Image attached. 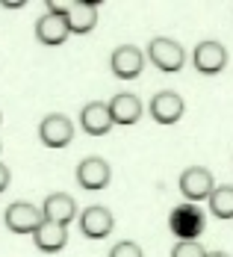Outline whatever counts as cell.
I'll list each match as a JSON object with an SVG mask.
<instances>
[{"label":"cell","instance_id":"1","mask_svg":"<svg viewBox=\"0 0 233 257\" xmlns=\"http://www.w3.org/2000/svg\"><path fill=\"white\" fill-rule=\"evenodd\" d=\"M145 59L154 62L162 74H174V71H180L183 65H186V51H183L180 42L165 39V36H156V39H151V45H148Z\"/></svg>","mask_w":233,"mask_h":257},{"label":"cell","instance_id":"2","mask_svg":"<svg viewBox=\"0 0 233 257\" xmlns=\"http://www.w3.org/2000/svg\"><path fill=\"white\" fill-rule=\"evenodd\" d=\"M71 36V30H68V21H65V9L59 6V3H48V12L36 21V39L42 42V45H62L65 39Z\"/></svg>","mask_w":233,"mask_h":257},{"label":"cell","instance_id":"3","mask_svg":"<svg viewBox=\"0 0 233 257\" xmlns=\"http://www.w3.org/2000/svg\"><path fill=\"white\" fill-rule=\"evenodd\" d=\"M3 222L12 233H36L42 228V207L30 204V201H12L3 213Z\"/></svg>","mask_w":233,"mask_h":257},{"label":"cell","instance_id":"4","mask_svg":"<svg viewBox=\"0 0 233 257\" xmlns=\"http://www.w3.org/2000/svg\"><path fill=\"white\" fill-rule=\"evenodd\" d=\"M39 139L48 148H65L74 139V121L68 115H62V112H51L39 124Z\"/></svg>","mask_w":233,"mask_h":257},{"label":"cell","instance_id":"5","mask_svg":"<svg viewBox=\"0 0 233 257\" xmlns=\"http://www.w3.org/2000/svg\"><path fill=\"white\" fill-rule=\"evenodd\" d=\"M212 189H215V183H212V172L204 169V166H189V169L180 175V192H183V198H186L189 204L209 198Z\"/></svg>","mask_w":233,"mask_h":257},{"label":"cell","instance_id":"6","mask_svg":"<svg viewBox=\"0 0 233 257\" xmlns=\"http://www.w3.org/2000/svg\"><path fill=\"white\" fill-rule=\"evenodd\" d=\"M145 53L139 51L136 45H121L115 48L112 56H109V68L118 80H136L142 71H145Z\"/></svg>","mask_w":233,"mask_h":257},{"label":"cell","instance_id":"7","mask_svg":"<svg viewBox=\"0 0 233 257\" xmlns=\"http://www.w3.org/2000/svg\"><path fill=\"white\" fill-rule=\"evenodd\" d=\"M112 180V169L104 157H86L77 166V183L89 192H101Z\"/></svg>","mask_w":233,"mask_h":257},{"label":"cell","instance_id":"8","mask_svg":"<svg viewBox=\"0 0 233 257\" xmlns=\"http://www.w3.org/2000/svg\"><path fill=\"white\" fill-rule=\"evenodd\" d=\"M192 65L201 71V74H221L224 71V65H227V51H224V45L221 42H201L195 51H192Z\"/></svg>","mask_w":233,"mask_h":257},{"label":"cell","instance_id":"9","mask_svg":"<svg viewBox=\"0 0 233 257\" xmlns=\"http://www.w3.org/2000/svg\"><path fill=\"white\" fill-rule=\"evenodd\" d=\"M148 109H151V115H154L156 124H177L183 118V109H186V103L177 92H156L151 103H148Z\"/></svg>","mask_w":233,"mask_h":257},{"label":"cell","instance_id":"10","mask_svg":"<svg viewBox=\"0 0 233 257\" xmlns=\"http://www.w3.org/2000/svg\"><path fill=\"white\" fill-rule=\"evenodd\" d=\"M171 231L177 233L180 239H198L204 231V213L198 204H183L171 213Z\"/></svg>","mask_w":233,"mask_h":257},{"label":"cell","instance_id":"11","mask_svg":"<svg viewBox=\"0 0 233 257\" xmlns=\"http://www.w3.org/2000/svg\"><path fill=\"white\" fill-rule=\"evenodd\" d=\"M112 228H115V219H112V213L106 207L95 204V207H86L80 213V231L86 233L89 239H106L112 233Z\"/></svg>","mask_w":233,"mask_h":257},{"label":"cell","instance_id":"12","mask_svg":"<svg viewBox=\"0 0 233 257\" xmlns=\"http://www.w3.org/2000/svg\"><path fill=\"white\" fill-rule=\"evenodd\" d=\"M65 21H68V30L77 33V36H86L92 33L95 24H98V3H89V0H74V3H65Z\"/></svg>","mask_w":233,"mask_h":257},{"label":"cell","instance_id":"13","mask_svg":"<svg viewBox=\"0 0 233 257\" xmlns=\"http://www.w3.org/2000/svg\"><path fill=\"white\" fill-rule=\"evenodd\" d=\"M77 216V201L68 195V192H53L45 198L42 204V219L45 222H53V225H71V219Z\"/></svg>","mask_w":233,"mask_h":257},{"label":"cell","instance_id":"14","mask_svg":"<svg viewBox=\"0 0 233 257\" xmlns=\"http://www.w3.org/2000/svg\"><path fill=\"white\" fill-rule=\"evenodd\" d=\"M109 106V115H112V124H121V127H130V124H136L139 118H142V112H145V106L142 101L133 95V92H118L112 101L106 103Z\"/></svg>","mask_w":233,"mask_h":257},{"label":"cell","instance_id":"15","mask_svg":"<svg viewBox=\"0 0 233 257\" xmlns=\"http://www.w3.org/2000/svg\"><path fill=\"white\" fill-rule=\"evenodd\" d=\"M80 124L89 136H104L112 130V115H109V106L104 101H92L83 106L80 112Z\"/></svg>","mask_w":233,"mask_h":257},{"label":"cell","instance_id":"16","mask_svg":"<svg viewBox=\"0 0 233 257\" xmlns=\"http://www.w3.org/2000/svg\"><path fill=\"white\" fill-rule=\"evenodd\" d=\"M33 242H36L39 251L56 254V251H62L65 242H68V228H65V225H53V222H42V228L33 233Z\"/></svg>","mask_w":233,"mask_h":257},{"label":"cell","instance_id":"17","mask_svg":"<svg viewBox=\"0 0 233 257\" xmlns=\"http://www.w3.org/2000/svg\"><path fill=\"white\" fill-rule=\"evenodd\" d=\"M207 201L215 219H233V186H215Z\"/></svg>","mask_w":233,"mask_h":257},{"label":"cell","instance_id":"18","mask_svg":"<svg viewBox=\"0 0 233 257\" xmlns=\"http://www.w3.org/2000/svg\"><path fill=\"white\" fill-rule=\"evenodd\" d=\"M171 257H207V248H201V245L192 242V239H180V242L171 248Z\"/></svg>","mask_w":233,"mask_h":257},{"label":"cell","instance_id":"19","mask_svg":"<svg viewBox=\"0 0 233 257\" xmlns=\"http://www.w3.org/2000/svg\"><path fill=\"white\" fill-rule=\"evenodd\" d=\"M109 257H145L142 245H136L133 239H124V242H115L109 248Z\"/></svg>","mask_w":233,"mask_h":257},{"label":"cell","instance_id":"20","mask_svg":"<svg viewBox=\"0 0 233 257\" xmlns=\"http://www.w3.org/2000/svg\"><path fill=\"white\" fill-rule=\"evenodd\" d=\"M9 178H12V175H9V169H6V166L0 163V192H3L6 186H9Z\"/></svg>","mask_w":233,"mask_h":257},{"label":"cell","instance_id":"21","mask_svg":"<svg viewBox=\"0 0 233 257\" xmlns=\"http://www.w3.org/2000/svg\"><path fill=\"white\" fill-rule=\"evenodd\" d=\"M0 6H6V9H21V6H24V0H3Z\"/></svg>","mask_w":233,"mask_h":257},{"label":"cell","instance_id":"22","mask_svg":"<svg viewBox=\"0 0 233 257\" xmlns=\"http://www.w3.org/2000/svg\"><path fill=\"white\" fill-rule=\"evenodd\" d=\"M207 257H230L227 251H207Z\"/></svg>","mask_w":233,"mask_h":257},{"label":"cell","instance_id":"23","mask_svg":"<svg viewBox=\"0 0 233 257\" xmlns=\"http://www.w3.org/2000/svg\"><path fill=\"white\" fill-rule=\"evenodd\" d=\"M0 151H3V145H0Z\"/></svg>","mask_w":233,"mask_h":257},{"label":"cell","instance_id":"24","mask_svg":"<svg viewBox=\"0 0 233 257\" xmlns=\"http://www.w3.org/2000/svg\"><path fill=\"white\" fill-rule=\"evenodd\" d=\"M0 121H3V115H0Z\"/></svg>","mask_w":233,"mask_h":257}]
</instances>
